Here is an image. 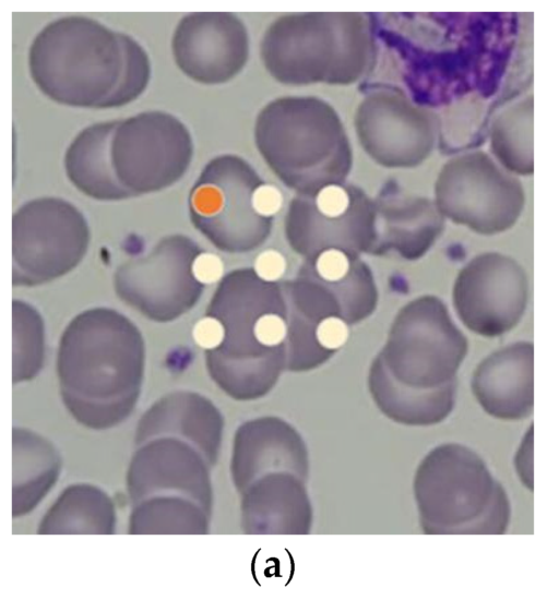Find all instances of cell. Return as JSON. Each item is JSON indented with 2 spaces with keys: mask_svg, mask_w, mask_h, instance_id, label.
<instances>
[{
  "mask_svg": "<svg viewBox=\"0 0 559 600\" xmlns=\"http://www.w3.org/2000/svg\"><path fill=\"white\" fill-rule=\"evenodd\" d=\"M119 120L84 128L70 143L64 155L69 180L83 194L100 201L132 197L119 183L111 161V142Z\"/></svg>",
  "mask_w": 559,
  "mask_h": 600,
  "instance_id": "15",
  "label": "cell"
},
{
  "mask_svg": "<svg viewBox=\"0 0 559 600\" xmlns=\"http://www.w3.org/2000/svg\"><path fill=\"white\" fill-rule=\"evenodd\" d=\"M514 470L523 487L533 490V425L526 430L513 459Z\"/></svg>",
  "mask_w": 559,
  "mask_h": 600,
  "instance_id": "17",
  "label": "cell"
},
{
  "mask_svg": "<svg viewBox=\"0 0 559 600\" xmlns=\"http://www.w3.org/2000/svg\"><path fill=\"white\" fill-rule=\"evenodd\" d=\"M206 317L222 327L219 343L207 349L212 370L229 393L259 397L276 383L287 361L288 307L282 284L254 268H238L218 283Z\"/></svg>",
  "mask_w": 559,
  "mask_h": 600,
  "instance_id": "3",
  "label": "cell"
},
{
  "mask_svg": "<svg viewBox=\"0 0 559 600\" xmlns=\"http://www.w3.org/2000/svg\"><path fill=\"white\" fill-rule=\"evenodd\" d=\"M142 334L116 310L93 308L74 316L60 340L66 385L82 409L106 400L119 409L131 397L143 356Z\"/></svg>",
  "mask_w": 559,
  "mask_h": 600,
  "instance_id": "4",
  "label": "cell"
},
{
  "mask_svg": "<svg viewBox=\"0 0 559 600\" xmlns=\"http://www.w3.org/2000/svg\"><path fill=\"white\" fill-rule=\"evenodd\" d=\"M90 228L81 211L59 197H39L12 216V285L34 287L57 279L83 260Z\"/></svg>",
  "mask_w": 559,
  "mask_h": 600,
  "instance_id": "5",
  "label": "cell"
},
{
  "mask_svg": "<svg viewBox=\"0 0 559 600\" xmlns=\"http://www.w3.org/2000/svg\"><path fill=\"white\" fill-rule=\"evenodd\" d=\"M298 273L309 277L341 307L348 325L374 311L378 290L369 266L341 249H326L308 257Z\"/></svg>",
  "mask_w": 559,
  "mask_h": 600,
  "instance_id": "14",
  "label": "cell"
},
{
  "mask_svg": "<svg viewBox=\"0 0 559 600\" xmlns=\"http://www.w3.org/2000/svg\"><path fill=\"white\" fill-rule=\"evenodd\" d=\"M534 348L516 341L488 355L475 369L472 391L480 407L500 420H521L531 416Z\"/></svg>",
  "mask_w": 559,
  "mask_h": 600,
  "instance_id": "13",
  "label": "cell"
},
{
  "mask_svg": "<svg viewBox=\"0 0 559 600\" xmlns=\"http://www.w3.org/2000/svg\"><path fill=\"white\" fill-rule=\"evenodd\" d=\"M528 298L523 267L512 257L486 252L472 259L457 274L453 304L463 324L472 332L497 337L522 319Z\"/></svg>",
  "mask_w": 559,
  "mask_h": 600,
  "instance_id": "11",
  "label": "cell"
},
{
  "mask_svg": "<svg viewBox=\"0 0 559 600\" xmlns=\"http://www.w3.org/2000/svg\"><path fill=\"white\" fill-rule=\"evenodd\" d=\"M171 49L177 65L190 79L202 84L223 83L245 61V31L230 13H189L175 28Z\"/></svg>",
  "mask_w": 559,
  "mask_h": 600,
  "instance_id": "12",
  "label": "cell"
},
{
  "mask_svg": "<svg viewBox=\"0 0 559 600\" xmlns=\"http://www.w3.org/2000/svg\"><path fill=\"white\" fill-rule=\"evenodd\" d=\"M193 142L174 115L151 110L119 120L111 161L119 183L138 196L170 187L187 171Z\"/></svg>",
  "mask_w": 559,
  "mask_h": 600,
  "instance_id": "9",
  "label": "cell"
},
{
  "mask_svg": "<svg viewBox=\"0 0 559 600\" xmlns=\"http://www.w3.org/2000/svg\"><path fill=\"white\" fill-rule=\"evenodd\" d=\"M28 64L45 95L82 108L127 105L151 77L148 55L133 37L82 15L47 24L31 45Z\"/></svg>",
  "mask_w": 559,
  "mask_h": 600,
  "instance_id": "2",
  "label": "cell"
},
{
  "mask_svg": "<svg viewBox=\"0 0 559 600\" xmlns=\"http://www.w3.org/2000/svg\"><path fill=\"white\" fill-rule=\"evenodd\" d=\"M436 519L441 532L503 535L511 505L506 489L481 457L451 444L433 458Z\"/></svg>",
  "mask_w": 559,
  "mask_h": 600,
  "instance_id": "7",
  "label": "cell"
},
{
  "mask_svg": "<svg viewBox=\"0 0 559 600\" xmlns=\"http://www.w3.org/2000/svg\"><path fill=\"white\" fill-rule=\"evenodd\" d=\"M259 184L241 159L230 155L213 158L189 194L192 225L218 250L241 253L255 249L270 228V219L253 207V192Z\"/></svg>",
  "mask_w": 559,
  "mask_h": 600,
  "instance_id": "6",
  "label": "cell"
},
{
  "mask_svg": "<svg viewBox=\"0 0 559 600\" xmlns=\"http://www.w3.org/2000/svg\"><path fill=\"white\" fill-rule=\"evenodd\" d=\"M253 207L263 218L270 219L282 207L283 196L280 190L267 183H260L253 192Z\"/></svg>",
  "mask_w": 559,
  "mask_h": 600,
  "instance_id": "18",
  "label": "cell"
},
{
  "mask_svg": "<svg viewBox=\"0 0 559 600\" xmlns=\"http://www.w3.org/2000/svg\"><path fill=\"white\" fill-rule=\"evenodd\" d=\"M202 249L185 235L162 238L151 251L119 265L114 275L118 297L145 317L166 323L191 310L204 285L194 262Z\"/></svg>",
  "mask_w": 559,
  "mask_h": 600,
  "instance_id": "8",
  "label": "cell"
},
{
  "mask_svg": "<svg viewBox=\"0 0 559 600\" xmlns=\"http://www.w3.org/2000/svg\"><path fill=\"white\" fill-rule=\"evenodd\" d=\"M490 151L513 175L533 173V96L511 104L493 119L489 130Z\"/></svg>",
  "mask_w": 559,
  "mask_h": 600,
  "instance_id": "16",
  "label": "cell"
},
{
  "mask_svg": "<svg viewBox=\"0 0 559 600\" xmlns=\"http://www.w3.org/2000/svg\"><path fill=\"white\" fill-rule=\"evenodd\" d=\"M286 268L284 256L275 250L261 253L255 262L254 271L260 277L269 281H277Z\"/></svg>",
  "mask_w": 559,
  "mask_h": 600,
  "instance_id": "19",
  "label": "cell"
},
{
  "mask_svg": "<svg viewBox=\"0 0 559 600\" xmlns=\"http://www.w3.org/2000/svg\"><path fill=\"white\" fill-rule=\"evenodd\" d=\"M437 196L452 220L481 235L510 229L525 204L521 181L483 152L451 164L440 178Z\"/></svg>",
  "mask_w": 559,
  "mask_h": 600,
  "instance_id": "10",
  "label": "cell"
},
{
  "mask_svg": "<svg viewBox=\"0 0 559 600\" xmlns=\"http://www.w3.org/2000/svg\"><path fill=\"white\" fill-rule=\"evenodd\" d=\"M467 339L436 296L412 300L395 316L388 340L374 359L370 392L391 418L436 423L452 410L456 373Z\"/></svg>",
  "mask_w": 559,
  "mask_h": 600,
  "instance_id": "1",
  "label": "cell"
}]
</instances>
